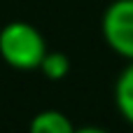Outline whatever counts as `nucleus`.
<instances>
[{
  "label": "nucleus",
  "mask_w": 133,
  "mask_h": 133,
  "mask_svg": "<svg viewBox=\"0 0 133 133\" xmlns=\"http://www.w3.org/2000/svg\"><path fill=\"white\" fill-rule=\"evenodd\" d=\"M28 133H75V126L61 110H42L30 119Z\"/></svg>",
  "instance_id": "20e7f679"
},
{
  "label": "nucleus",
  "mask_w": 133,
  "mask_h": 133,
  "mask_svg": "<svg viewBox=\"0 0 133 133\" xmlns=\"http://www.w3.org/2000/svg\"><path fill=\"white\" fill-rule=\"evenodd\" d=\"M0 56L14 70H40L47 56L42 33L28 21H9L0 28Z\"/></svg>",
  "instance_id": "f257e3e1"
},
{
  "label": "nucleus",
  "mask_w": 133,
  "mask_h": 133,
  "mask_svg": "<svg viewBox=\"0 0 133 133\" xmlns=\"http://www.w3.org/2000/svg\"><path fill=\"white\" fill-rule=\"evenodd\" d=\"M75 133H110L101 126H82V129H75Z\"/></svg>",
  "instance_id": "423d86ee"
},
{
  "label": "nucleus",
  "mask_w": 133,
  "mask_h": 133,
  "mask_svg": "<svg viewBox=\"0 0 133 133\" xmlns=\"http://www.w3.org/2000/svg\"><path fill=\"white\" fill-rule=\"evenodd\" d=\"M40 72L51 79V82H61L68 77L70 72V58L63 54V51H47V56L42 58V65H40Z\"/></svg>",
  "instance_id": "39448f33"
},
{
  "label": "nucleus",
  "mask_w": 133,
  "mask_h": 133,
  "mask_svg": "<svg viewBox=\"0 0 133 133\" xmlns=\"http://www.w3.org/2000/svg\"><path fill=\"white\" fill-rule=\"evenodd\" d=\"M101 33L117 56L133 61V0H112L105 7Z\"/></svg>",
  "instance_id": "f03ea898"
},
{
  "label": "nucleus",
  "mask_w": 133,
  "mask_h": 133,
  "mask_svg": "<svg viewBox=\"0 0 133 133\" xmlns=\"http://www.w3.org/2000/svg\"><path fill=\"white\" fill-rule=\"evenodd\" d=\"M115 105L122 119L133 126V61L126 63L115 82Z\"/></svg>",
  "instance_id": "7ed1b4c3"
}]
</instances>
